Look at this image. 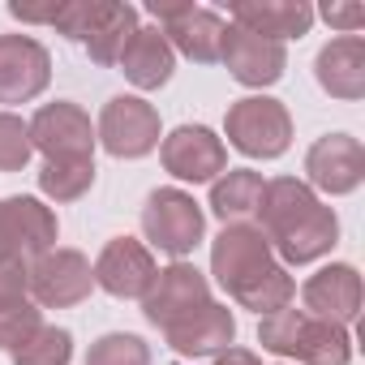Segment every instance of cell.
Returning <instances> with one entry per match:
<instances>
[{"mask_svg":"<svg viewBox=\"0 0 365 365\" xmlns=\"http://www.w3.org/2000/svg\"><path fill=\"white\" fill-rule=\"evenodd\" d=\"M314 73H318V86L331 99L356 103L365 95V39L361 35H339V39L322 43V52L314 56Z\"/></svg>","mask_w":365,"mask_h":365,"instance_id":"obj_20","label":"cell"},{"mask_svg":"<svg viewBox=\"0 0 365 365\" xmlns=\"http://www.w3.org/2000/svg\"><path fill=\"white\" fill-rule=\"evenodd\" d=\"M31 146L43 155V163H65V159H95V125L91 116L69 103V99H56V103H43L31 120Z\"/></svg>","mask_w":365,"mask_h":365,"instance_id":"obj_7","label":"cell"},{"mask_svg":"<svg viewBox=\"0 0 365 365\" xmlns=\"http://www.w3.org/2000/svg\"><path fill=\"white\" fill-rule=\"evenodd\" d=\"M262 237L271 245V254H279L284 267H305L318 262L335 250L339 241V220L335 211L297 176H275L267 180L262 194Z\"/></svg>","mask_w":365,"mask_h":365,"instance_id":"obj_1","label":"cell"},{"mask_svg":"<svg viewBox=\"0 0 365 365\" xmlns=\"http://www.w3.org/2000/svg\"><path fill=\"white\" fill-rule=\"evenodd\" d=\"M301 305H305V314L327 318L335 327L356 322V314H361V275H356V267L331 262L318 275H309L305 288H301Z\"/></svg>","mask_w":365,"mask_h":365,"instance_id":"obj_17","label":"cell"},{"mask_svg":"<svg viewBox=\"0 0 365 365\" xmlns=\"http://www.w3.org/2000/svg\"><path fill=\"white\" fill-rule=\"evenodd\" d=\"M52 82V56L31 35H0V103H31Z\"/></svg>","mask_w":365,"mask_h":365,"instance_id":"obj_15","label":"cell"},{"mask_svg":"<svg viewBox=\"0 0 365 365\" xmlns=\"http://www.w3.org/2000/svg\"><path fill=\"white\" fill-rule=\"evenodd\" d=\"M142 232L155 250L185 262V254H194L202 245L207 215L194 202V194H185V190H155L142 207Z\"/></svg>","mask_w":365,"mask_h":365,"instance_id":"obj_4","label":"cell"},{"mask_svg":"<svg viewBox=\"0 0 365 365\" xmlns=\"http://www.w3.org/2000/svg\"><path fill=\"white\" fill-rule=\"evenodd\" d=\"M220 61L228 65V73L241 82V86H275L279 78H284V69H288V52H284V43H271V39H262V35H250V31H241V26H232L228 22V31H224V48H220Z\"/></svg>","mask_w":365,"mask_h":365,"instance_id":"obj_16","label":"cell"},{"mask_svg":"<svg viewBox=\"0 0 365 365\" xmlns=\"http://www.w3.org/2000/svg\"><path fill=\"white\" fill-rule=\"evenodd\" d=\"M9 14H14L18 22H31V26H52V18H56V0H52V5H22V0H14Z\"/></svg>","mask_w":365,"mask_h":365,"instance_id":"obj_32","label":"cell"},{"mask_svg":"<svg viewBox=\"0 0 365 365\" xmlns=\"http://www.w3.org/2000/svg\"><path fill=\"white\" fill-rule=\"evenodd\" d=\"M95 142L116 159H142L159 146V112L138 95H116L99 112Z\"/></svg>","mask_w":365,"mask_h":365,"instance_id":"obj_8","label":"cell"},{"mask_svg":"<svg viewBox=\"0 0 365 365\" xmlns=\"http://www.w3.org/2000/svg\"><path fill=\"white\" fill-rule=\"evenodd\" d=\"M305 180L309 190L344 198L352 190H361L365 180V146L352 133H327L305 150Z\"/></svg>","mask_w":365,"mask_h":365,"instance_id":"obj_12","label":"cell"},{"mask_svg":"<svg viewBox=\"0 0 365 365\" xmlns=\"http://www.w3.org/2000/svg\"><path fill=\"white\" fill-rule=\"evenodd\" d=\"M215 365H262V361H258V352H250V348H224V352L215 356Z\"/></svg>","mask_w":365,"mask_h":365,"instance_id":"obj_33","label":"cell"},{"mask_svg":"<svg viewBox=\"0 0 365 365\" xmlns=\"http://www.w3.org/2000/svg\"><path fill=\"white\" fill-rule=\"evenodd\" d=\"M224 129H228V142L250 159H279L292 146V116L279 99H267V95L237 99L224 116Z\"/></svg>","mask_w":365,"mask_h":365,"instance_id":"obj_5","label":"cell"},{"mask_svg":"<svg viewBox=\"0 0 365 365\" xmlns=\"http://www.w3.org/2000/svg\"><path fill=\"white\" fill-rule=\"evenodd\" d=\"M35 146H31V129L22 116L0 112V172H22L31 163Z\"/></svg>","mask_w":365,"mask_h":365,"instance_id":"obj_29","label":"cell"},{"mask_svg":"<svg viewBox=\"0 0 365 365\" xmlns=\"http://www.w3.org/2000/svg\"><path fill=\"white\" fill-rule=\"evenodd\" d=\"M146 14L159 22V31H163V39H168L172 52L190 56V61H198V65H215V61H220L228 22H224L215 9H202V5H172V0H150Z\"/></svg>","mask_w":365,"mask_h":365,"instance_id":"obj_6","label":"cell"},{"mask_svg":"<svg viewBox=\"0 0 365 365\" xmlns=\"http://www.w3.org/2000/svg\"><path fill=\"white\" fill-rule=\"evenodd\" d=\"M95 288V271L86 262V254L52 245L48 254H39L31 262V301L39 309H69L82 305Z\"/></svg>","mask_w":365,"mask_h":365,"instance_id":"obj_9","label":"cell"},{"mask_svg":"<svg viewBox=\"0 0 365 365\" xmlns=\"http://www.w3.org/2000/svg\"><path fill=\"white\" fill-rule=\"evenodd\" d=\"M39 327H43V309L31 297L0 305V352H18Z\"/></svg>","mask_w":365,"mask_h":365,"instance_id":"obj_27","label":"cell"},{"mask_svg":"<svg viewBox=\"0 0 365 365\" xmlns=\"http://www.w3.org/2000/svg\"><path fill=\"white\" fill-rule=\"evenodd\" d=\"M327 18V26H335L339 35H356L365 26V5H322L318 9Z\"/></svg>","mask_w":365,"mask_h":365,"instance_id":"obj_31","label":"cell"},{"mask_svg":"<svg viewBox=\"0 0 365 365\" xmlns=\"http://www.w3.org/2000/svg\"><path fill=\"white\" fill-rule=\"evenodd\" d=\"M116 65H120V73H125L138 91H159V86L172 82L176 52L168 48V39H163L159 26H138V31L129 35V43L120 48Z\"/></svg>","mask_w":365,"mask_h":365,"instance_id":"obj_21","label":"cell"},{"mask_svg":"<svg viewBox=\"0 0 365 365\" xmlns=\"http://www.w3.org/2000/svg\"><path fill=\"white\" fill-rule=\"evenodd\" d=\"M86 365H150V348H146V339H138L129 331H112L91 344Z\"/></svg>","mask_w":365,"mask_h":365,"instance_id":"obj_28","label":"cell"},{"mask_svg":"<svg viewBox=\"0 0 365 365\" xmlns=\"http://www.w3.org/2000/svg\"><path fill=\"white\" fill-rule=\"evenodd\" d=\"M14 365H69L73 361V335L65 327H39L18 352H9Z\"/></svg>","mask_w":365,"mask_h":365,"instance_id":"obj_26","label":"cell"},{"mask_svg":"<svg viewBox=\"0 0 365 365\" xmlns=\"http://www.w3.org/2000/svg\"><path fill=\"white\" fill-rule=\"evenodd\" d=\"M262 194H267V180L254 168H228L224 176L211 180V211L224 228L254 224L262 211Z\"/></svg>","mask_w":365,"mask_h":365,"instance_id":"obj_22","label":"cell"},{"mask_svg":"<svg viewBox=\"0 0 365 365\" xmlns=\"http://www.w3.org/2000/svg\"><path fill=\"white\" fill-rule=\"evenodd\" d=\"M211 275L237 305L254 309L258 318L292 305V297H297V284H292L288 267L271 254L262 228H254V224H237V228H224L215 237Z\"/></svg>","mask_w":365,"mask_h":365,"instance_id":"obj_2","label":"cell"},{"mask_svg":"<svg viewBox=\"0 0 365 365\" xmlns=\"http://www.w3.org/2000/svg\"><path fill=\"white\" fill-rule=\"evenodd\" d=\"M163 339H168L172 352L190 356V361H198V356H220V352L232 348V339H237V318H232L228 305L211 301V305H202L198 314L172 322V327L163 331Z\"/></svg>","mask_w":365,"mask_h":365,"instance_id":"obj_18","label":"cell"},{"mask_svg":"<svg viewBox=\"0 0 365 365\" xmlns=\"http://www.w3.org/2000/svg\"><path fill=\"white\" fill-rule=\"evenodd\" d=\"M31 297V262H0V305Z\"/></svg>","mask_w":365,"mask_h":365,"instance_id":"obj_30","label":"cell"},{"mask_svg":"<svg viewBox=\"0 0 365 365\" xmlns=\"http://www.w3.org/2000/svg\"><path fill=\"white\" fill-rule=\"evenodd\" d=\"M258 344L275 356H288L297 365H348L352 361V335L348 327H335L327 318H314L305 309H275L258 322Z\"/></svg>","mask_w":365,"mask_h":365,"instance_id":"obj_3","label":"cell"},{"mask_svg":"<svg viewBox=\"0 0 365 365\" xmlns=\"http://www.w3.org/2000/svg\"><path fill=\"white\" fill-rule=\"evenodd\" d=\"M138 31V9L133 5H120L116 0V9H112V18L86 39V52H91V61L95 65H116V56H120V48L129 43V35Z\"/></svg>","mask_w":365,"mask_h":365,"instance_id":"obj_25","label":"cell"},{"mask_svg":"<svg viewBox=\"0 0 365 365\" xmlns=\"http://www.w3.org/2000/svg\"><path fill=\"white\" fill-rule=\"evenodd\" d=\"M95 185V159H65L39 168V194L52 202H78Z\"/></svg>","mask_w":365,"mask_h":365,"instance_id":"obj_23","label":"cell"},{"mask_svg":"<svg viewBox=\"0 0 365 365\" xmlns=\"http://www.w3.org/2000/svg\"><path fill=\"white\" fill-rule=\"evenodd\" d=\"M112 9H116V0H61L52 26H56L65 39L86 43V39H91V35L112 18Z\"/></svg>","mask_w":365,"mask_h":365,"instance_id":"obj_24","label":"cell"},{"mask_svg":"<svg viewBox=\"0 0 365 365\" xmlns=\"http://www.w3.org/2000/svg\"><path fill=\"white\" fill-rule=\"evenodd\" d=\"M228 14H232V26L262 35L271 43L301 39L314 26V9L305 0H237V5H228Z\"/></svg>","mask_w":365,"mask_h":365,"instance_id":"obj_19","label":"cell"},{"mask_svg":"<svg viewBox=\"0 0 365 365\" xmlns=\"http://www.w3.org/2000/svg\"><path fill=\"white\" fill-rule=\"evenodd\" d=\"M159 159L176 180H190V185H202V180H215V176L228 172V146L207 125L172 129L159 146Z\"/></svg>","mask_w":365,"mask_h":365,"instance_id":"obj_13","label":"cell"},{"mask_svg":"<svg viewBox=\"0 0 365 365\" xmlns=\"http://www.w3.org/2000/svg\"><path fill=\"white\" fill-rule=\"evenodd\" d=\"M91 271H95V288H103V292L116 297V301H142V297L150 292L155 275H159L150 250H146L142 241H133V237L108 241V245L99 250V258H95Z\"/></svg>","mask_w":365,"mask_h":365,"instance_id":"obj_14","label":"cell"},{"mask_svg":"<svg viewBox=\"0 0 365 365\" xmlns=\"http://www.w3.org/2000/svg\"><path fill=\"white\" fill-rule=\"evenodd\" d=\"M56 245V215L39 198H0V262H35Z\"/></svg>","mask_w":365,"mask_h":365,"instance_id":"obj_10","label":"cell"},{"mask_svg":"<svg viewBox=\"0 0 365 365\" xmlns=\"http://www.w3.org/2000/svg\"><path fill=\"white\" fill-rule=\"evenodd\" d=\"M202 305H211V284H207V275L194 262H172V267H163L155 275L150 292L142 297V314L159 331H168L172 322L198 314Z\"/></svg>","mask_w":365,"mask_h":365,"instance_id":"obj_11","label":"cell"}]
</instances>
